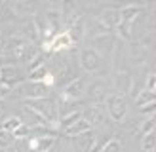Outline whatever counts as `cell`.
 I'll return each instance as SVG.
<instances>
[{
  "instance_id": "obj_7",
  "label": "cell",
  "mask_w": 156,
  "mask_h": 152,
  "mask_svg": "<svg viewBox=\"0 0 156 152\" xmlns=\"http://www.w3.org/2000/svg\"><path fill=\"white\" fill-rule=\"evenodd\" d=\"M86 93V78L78 76L71 84H67L63 88V99H71V101H78Z\"/></svg>"
},
{
  "instance_id": "obj_3",
  "label": "cell",
  "mask_w": 156,
  "mask_h": 152,
  "mask_svg": "<svg viewBox=\"0 0 156 152\" xmlns=\"http://www.w3.org/2000/svg\"><path fill=\"white\" fill-rule=\"evenodd\" d=\"M0 84H4L6 88L15 89L21 84H25V72L15 65H8L0 68Z\"/></svg>"
},
{
  "instance_id": "obj_12",
  "label": "cell",
  "mask_w": 156,
  "mask_h": 152,
  "mask_svg": "<svg viewBox=\"0 0 156 152\" xmlns=\"http://www.w3.org/2000/svg\"><path fill=\"white\" fill-rule=\"evenodd\" d=\"M88 131H91V124L88 120H86L84 116L78 120V122H74V124L71 126V127H67L65 129V135L67 137H78V135H82V133H88Z\"/></svg>"
},
{
  "instance_id": "obj_29",
  "label": "cell",
  "mask_w": 156,
  "mask_h": 152,
  "mask_svg": "<svg viewBox=\"0 0 156 152\" xmlns=\"http://www.w3.org/2000/svg\"><path fill=\"white\" fill-rule=\"evenodd\" d=\"M154 103H149V105H145V106H141V112L143 114H151V116H154Z\"/></svg>"
},
{
  "instance_id": "obj_21",
  "label": "cell",
  "mask_w": 156,
  "mask_h": 152,
  "mask_svg": "<svg viewBox=\"0 0 156 152\" xmlns=\"http://www.w3.org/2000/svg\"><path fill=\"white\" fill-rule=\"evenodd\" d=\"M19 126H21L19 116H8V118H4V122H0V127L6 129V131H10V133H13Z\"/></svg>"
},
{
  "instance_id": "obj_2",
  "label": "cell",
  "mask_w": 156,
  "mask_h": 152,
  "mask_svg": "<svg viewBox=\"0 0 156 152\" xmlns=\"http://www.w3.org/2000/svg\"><path fill=\"white\" fill-rule=\"evenodd\" d=\"M105 109L114 122H122L128 114V101L118 93H108L105 99Z\"/></svg>"
},
{
  "instance_id": "obj_8",
  "label": "cell",
  "mask_w": 156,
  "mask_h": 152,
  "mask_svg": "<svg viewBox=\"0 0 156 152\" xmlns=\"http://www.w3.org/2000/svg\"><path fill=\"white\" fill-rule=\"evenodd\" d=\"M99 23H101L105 29H108V30L116 29V27L122 23L120 10H118V8H107V10H103V12L99 13Z\"/></svg>"
},
{
  "instance_id": "obj_27",
  "label": "cell",
  "mask_w": 156,
  "mask_h": 152,
  "mask_svg": "<svg viewBox=\"0 0 156 152\" xmlns=\"http://www.w3.org/2000/svg\"><path fill=\"white\" fill-rule=\"evenodd\" d=\"M12 63H13V57L10 55V53L0 51V68H2V67H8V65H12Z\"/></svg>"
},
{
  "instance_id": "obj_10",
  "label": "cell",
  "mask_w": 156,
  "mask_h": 152,
  "mask_svg": "<svg viewBox=\"0 0 156 152\" xmlns=\"http://www.w3.org/2000/svg\"><path fill=\"white\" fill-rule=\"evenodd\" d=\"M131 86H133V80L128 72H116L114 76V88H116V93L118 95H126L128 91H131Z\"/></svg>"
},
{
  "instance_id": "obj_25",
  "label": "cell",
  "mask_w": 156,
  "mask_h": 152,
  "mask_svg": "<svg viewBox=\"0 0 156 152\" xmlns=\"http://www.w3.org/2000/svg\"><path fill=\"white\" fill-rule=\"evenodd\" d=\"M131 25H133V23H120L118 27H116V30H118V34L122 36V38H131L133 36V33H131Z\"/></svg>"
},
{
  "instance_id": "obj_1",
  "label": "cell",
  "mask_w": 156,
  "mask_h": 152,
  "mask_svg": "<svg viewBox=\"0 0 156 152\" xmlns=\"http://www.w3.org/2000/svg\"><path fill=\"white\" fill-rule=\"evenodd\" d=\"M25 106H29L30 110H34L40 118H44L48 124H53V126H57V106L55 103L51 101V99L48 97H44V99H33V101H25Z\"/></svg>"
},
{
  "instance_id": "obj_31",
  "label": "cell",
  "mask_w": 156,
  "mask_h": 152,
  "mask_svg": "<svg viewBox=\"0 0 156 152\" xmlns=\"http://www.w3.org/2000/svg\"><path fill=\"white\" fill-rule=\"evenodd\" d=\"M0 152H2V150H0Z\"/></svg>"
},
{
  "instance_id": "obj_16",
  "label": "cell",
  "mask_w": 156,
  "mask_h": 152,
  "mask_svg": "<svg viewBox=\"0 0 156 152\" xmlns=\"http://www.w3.org/2000/svg\"><path fill=\"white\" fill-rule=\"evenodd\" d=\"M84 116V112L82 110H76V112H71V114H67V116H61L59 120H57V127L61 129V131H65L67 127H71L74 122H78Z\"/></svg>"
},
{
  "instance_id": "obj_22",
  "label": "cell",
  "mask_w": 156,
  "mask_h": 152,
  "mask_svg": "<svg viewBox=\"0 0 156 152\" xmlns=\"http://www.w3.org/2000/svg\"><path fill=\"white\" fill-rule=\"evenodd\" d=\"M149 103H154V93H152V91H147V89L139 91V95L135 97V105L141 109V106L149 105Z\"/></svg>"
},
{
  "instance_id": "obj_4",
  "label": "cell",
  "mask_w": 156,
  "mask_h": 152,
  "mask_svg": "<svg viewBox=\"0 0 156 152\" xmlns=\"http://www.w3.org/2000/svg\"><path fill=\"white\" fill-rule=\"evenodd\" d=\"M78 61H80V67L84 68L86 72H97L101 68V55L91 50V48H84L80 50V53H78Z\"/></svg>"
},
{
  "instance_id": "obj_24",
  "label": "cell",
  "mask_w": 156,
  "mask_h": 152,
  "mask_svg": "<svg viewBox=\"0 0 156 152\" xmlns=\"http://www.w3.org/2000/svg\"><path fill=\"white\" fill-rule=\"evenodd\" d=\"M101 152H122V143L118 139H114V137H111V139L103 144Z\"/></svg>"
},
{
  "instance_id": "obj_15",
  "label": "cell",
  "mask_w": 156,
  "mask_h": 152,
  "mask_svg": "<svg viewBox=\"0 0 156 152\" xmlns=\"http://www.w3.org/2000/svg\"><path fill=\"white\" fill-rule=\"evenodd\" d=\"M143 12V6H124L120 10V17L124 23H133Z\"/></svg>"
},
{
  "instance_id": "obj_23",
  "label": "cell",
  "mask_w": 156,
  "mask_h": 152,
  "mask_svg": "<svg viewBox=\"0 0 156 152\" xmlns=\"http://www.w3.org/2000/svg\"><path fill=\"white\" fill-rule=\"evenodd\" d=\"M154 126H156L154 116L145 118V120L141 122V126H139V133H141V137H143V135H147V133H152V131H154Z\"/></svg>"
},
{
  "instance_id": "obj_20",
  "label": "cell",
  "mask_w": 156,
  "mask_h": 152,
  "mask_svg": "<svg viewBox=\"0 0 156 152\" xmlns=\"http://www.w3.org/2000/svg\"><path fill=\"white\" fill-rule=\"evenodd\" d=\"M141 148H143V152H154V148H156V135H154V131L141 137Z\"/></svg>"
},
{
  "instance_id": "obj_5",
  "label": "cell",
  "mask_w": 156,
  "mask_h": 152,
  "mask_svg": "<svg viewBox=\"0 0 156 152\" xmlns=\"http://www.w3.org/2000/svg\"><path fill=\"white\" fill-rule=\"evenodd\" d=\"M57 144L55 135H30V139L27 141V148L30 152H51V148Z\"/></svg>"
},
{
  "instance_id": "obj_28",
  "label": "cell",
  "mask_w": 156,
  "mask_h": 152,
  "mask_svg": "<svg viewBox=\"0 0 156 152\" xmlns=\"http://www.w3.org/2000/svg\"><path fill=\"white\" fill-rule=\"evenodd\" d=\"M154 89H156V78H154V74H149V78H147V91L154 93Z\"/></svg>"
},
{
  "instance_id": "obj_6",
  "label": "cell",
  "mask_w": 156,
  "mask_h": 152,
  "mask_svg": "<svg viewBox=\"0 0 156 152\" xmlns=\"http://www.w3.org/2000/svg\"><path fill=\"white\" fill-rule=\"evenodd\" d=\"M19 89H21V93L27 97V101H33V99H44V97H48V93H50V88L44 86L42 82H27V84H21Z\"/></svg>"
},
{
  "instance_id": "obj_18",
  "label": "cell",
  "mask_w": 156,
  "mask_h": 152,
  "mask_svg": "<svg viewBox=\"0 0 156 152\" xmlns=\"http://www.w3.org/2000/svg\"><path fill=\"white\" fill-rule=\"evenodd\" d=\"M50 74V68L46 67V65H40V67H36V68H33V71H29V82H42L46 76Z\"/></svg>"
},
{
  "instance_id": "obj_17",
  "label": "cell",
  "mask_w": 156,
  "mask_h": 152,
  "mask_svg": "<svg viewBox=\"0 0 156 152\" xmlns=\"http://www.w3.org/2000/svg\"><path fill=\"white\" fill-rule=\"evenodd\" d=\"M76 141H78V147H80L82 152H90L91 147H93V141H95V135H93L91 131H88V133L78 135V137H76Z\"/></svg>"
},
{
  "instance_id": "obj_19",
  "label": "cell",
  "mask_w": 156,
  "mask_h": 152,
  "mask_svg": "<svg viewBox=\"0 0 156 152\" xmlns=\"http://www.w3.org/2000/svg\"><path fill=\"white\" fill-rule=\"evenodd\" d=\"M13 143H15L13 133H10V131H6V129L0 127V150H8V148H12V147H13Z\"/></svg>"
},
{
  "instance_id": "obj_13",
  "label": "cell",
  "mask_w": 156,
  "mask_h": 152,
  "mask_svg": "<svg viewBox=\"0 0 156 152\" xmlns=\"http://www.w3.org/2000/svg\"><path fill=\"white\" fill-rule=\"evenodd\" d=\"M67 34H69V38H71V40H73V44H76V42H80L82 38H84V34H86L84 19H82V17H78L76 21H73V25L69 27V30H67Z\"/></svg>"
},
{
  "instance_id": "obj_14",
  "label": "cell",
  "mask_w": 156,
  "mask_h": 152,
  "mask_svg": "<svg viewBox=\"0 0 156 152\" xmlns=\"http://www.w3.org/2000/svg\"><path fill=\"white\" fill-rule=\"evenodd\" d=\"M86 93H88V97L91 101H103V99H107V95H108L107 93V86L103 82H93Z\"/></svg>"
},
{
  "instance_id": "obj_30",
  "label": "cell",
  "mask_w": 156,
  "mask_h": 152,
  "mask_svg": "<svg viewBox=\"0 0 156 152\" xmlns=\"http://www.w3.org/2000/svg\"><path fill=\"white\" fill-rule=\"evenodd\" d=\"M10 93H12V89H10V88H6L4 84H0V99H6Z\"/></svg>"
},
{
  "instance_id": "obj_9",
  "label": "cell",
  "mask_w": 156,
  "mask_h": 152,
  "mask_svg": "<svg viewBox=\"0 0 156 152\" xmlns=\"http://www.w3.org/2000/svg\"><path fill=\"white\" fill-rule=\"evenodd\" d=\"M71 46H73V40L69 38L67 30H61V33L53 34V38L48 44H44V48L50 50V51H63V50H69Z\"/></svg>"
},
{
  "instance_id": "obj_11",
  "label": "cell",
  "mask_w": 156,
  "mask_h": 152,
  "mask_svg": "<svg viewBox=\"0 0 156 152\" xmlns=\"http://www.w3.org/2000/svg\"><path fill=\"white\" fill-rule=\"evenodd\" d=\"M91 44L95 46V48H91V50H95L97 53L99 51H112V48H114V36L111 33H108V34H101V36H93Z\"/></svg>"
},
{
  "instance_id": "obj_26",
  "label": "cell",
  "mask_w": 156,
  "mask_h": 152,
  "mask_svg": "<svg viewBox=\"0 0 156 152\" xmlns=\"http://www.w3.org/2000/svg\"><path fill=\"white\" fill-rule=\"evenodd\" d=\"M13 137H15V141H17V139H23V137H30V127H27V126L21 124V126L13 131Z\"/></svg>"
}]
</instances>
